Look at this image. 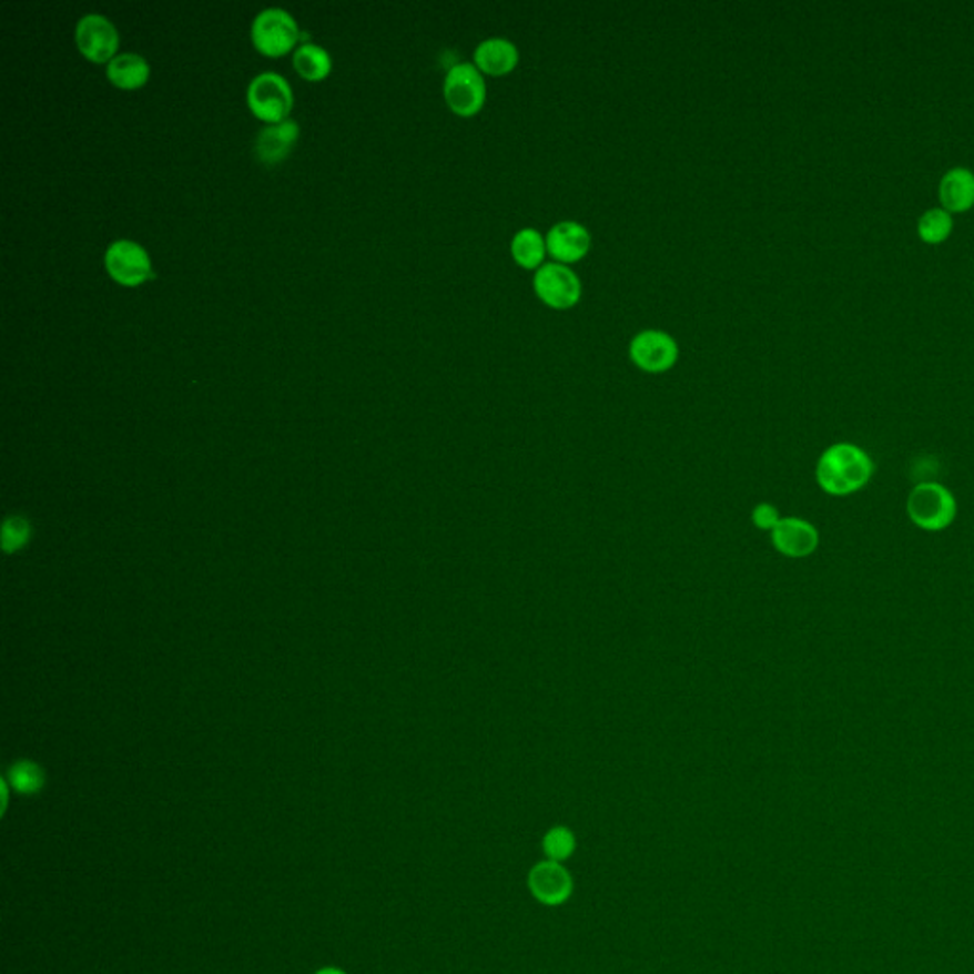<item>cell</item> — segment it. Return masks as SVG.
<instances>
[{"label":"cell","mask_w":974,"mask_h":974,"mask_svg":"<svg viewBox=\"0 0 974 974\" xmlns=\"http://www.w3.org/2000/svg\"><path fill=\"white\" fill-rule=\"evenodd\" d=\"M907 516L923 531H944L954 524L957 501L954 494L936 481H921L906 503Z\"/></svg>","instance_id":"obj_2"},{"label":"cell","mask_w":974,"mask_h":974,"mask_svg":"<svg viewBox=\"0 0 974 974\" xmlns=\"http://www.w3.org/2000/svg\"><path fill=\"white\" fill-rule=\"evenodd\" d=\"M752 520H754L758 528L773 531L774 526L781 521V516H779V510H777L773 505L761 503V505H758V507L754 508Z\"/></svg>","instance_id":"obj_22"},{"label":"cell","mask_w":974,"mask_h":974,"mask_svg":"<svg viewBox=\"0 0 974 974\" xmlns=\"http://www.w3.org/2000/svg\"><path fill=\"white\" fill-rule=\"evenodd\" d=\"M297 138H300V124L292 119L278 124H267L255 138V159L267 166L278 164L292 153Z\"/></svg>","instance_id":"obj_13"},{"label":"cell","mask_w":974,"mask_h":974,"mask_svg":"<svg viewBox=\"0 0 974 974\" xmlns=\"http://www.w3.org/2000/svg\"><path fill=\"white\" fill-rule=\"evenodd\" d=\"M874 474V460L862 447L841 442L828 447L816 465V481L828 495L848 497L861 491Z\"/></svg>","instance_id":"obj_1"},{"label":"cell","mask_w":974,"mask_h":974,"mask_svg":"<svg viewBox=\"0 0 974 974\" xmlns=\"http://www.w3.org/2000/svg\"><path fill=\"white\" fill-rule=\"evenodd\" d=\"M294 68L305 81H324L332 71V58L318 44L303 41L295 48Z\"/></svg>","instance_id":"obj_18"},{"label":"cell","mask_w":974,"mask_h":974,"mask_svg":"<svg viewBox=\"0 0 974 974\" xmlns=\"http://www.w3.org/2000/svg\"><path fill=\"white\" fill-rule=\"evenodd\" d=\"M771 537L774 548L788 558H808L821 542V535L813 524L801 518H781Z\"/></svg>","instance_id":"obj_12"},{"label":"cell","mask_w":974,"mask_h":974,"mask_svg":"<svg viewBox=\"0 0 974 974\" xmlns=\"http://www.w3.org/2000/svg\"><path fill=\"white\" fill-rule=\"evenodd\" d=\"M314 974H347V973H345V971H341V968L326 967V968H321V971H318V973H314Z\"/></svg>","instance_id":"obj_23"},{"label":"cell","mask_w":974,"mask_h":974,"mask_svg":"<svg viewBox=\"0 0 974 974\" xmlns=\"http://www.w3.org/2000/svg\"><path fill=\"white\" fill-rule=\"evenodd\" d=\"M534 290L537 297L556 311H568L581 300L579 276L561 263H545L535 271Z\"/></svg>","instance_id":"obj_6"},{"label":"cell","mask_w":974,"mask_h":974,"mask_svg":"<svg viewBox=\"0 0 974 974\" xmlns=\"http://www.w3.org/2000/svg\"><path fill=\"white\" fill-rule=\"evenodd\" d=\"M680 348L672 335L661 329H646L630 341V358L641 372L664 374L674 367Z\"/></svg>","instance_id":"obj_8"},{"label":"cell","mask_w":974,"mask_h":974,"mask_svg":"<svg viewBox=\"0 0 974 974\" xmlns=\"http://www.w3.org/2000/svg\"><path fill=\"white\" fill-rule=\"evenodd\" d=\"M77 48L87 60L109 63L119 48V33L113 23L101 14H84L74 29Z\"/></svg>","instance_id":"obj_9"},{"label":"cell","mask_w":974,"mask_h":974,"mask_svg":"<svg viewBox=\"0 0 974 974\" xmlns=\"http://www.w3.org/2000/svg\"><path fill=\"white\" fill-rule=\"evenodd\" d=\"M529 889L537 901L547 906H558L568 901L574 881L560 862H541L529 872Z\"/></svg>","instance_id":"obj_11"},{"label":"cell","mask_w":974,"mask_h":974,"mask_svg":"<svg viewBox=\"0 0 974 974\" xmlns=\"http://www.w3.org/2000/svg\"><path fill=\"white\" fill-rule=\"evenodd\" d=\"M545 241H547L548 255L556 260V263L571 265L579 263L588 254L592 239L581 223L560 221L555 227H550Z\"/></svg>","instance_id":"obj_10"},{"label":"cell","mask_w":974,"mask_h":974,"mask_svg":"<svg viewBox=\"0 0 974 974\" xmlns=\"http://www.w3.org/2000/svg\"><path fill=\"white\" fill-rule=\"evenodd\" d=\"M105 268L122 286H140L153 276V265L145 247L134 241H114L105 252Z\"/></svg>","instance_id":"obj_7"},{"label":"cell","mask_w":974,"mask_h":974,"mask_svg":"<svg viewBox=\"0 0 974 974\" xmlns=\"http://www.w3.org/2000/svg\"><path fill=\"white\" fill-rule=\"evenodd\" d=\"M486 95L484 74L474 63H457L447 71L444 81V100L455 114L474 116L480 113L486 103Z\"/></svg>","instance_id":"obj_5"},{"label":"cell","mask_w":974,"mask_h":974,"mask_svg":"<svg viewBox=\"0 0 974 974\" xmlns=\"http://www.w3.org/2000/svg\"><path fill=\"white\" fill-rule=\"evenodd\" d=\"M151 68L148 60L140 54L114 55L113 60L108 63V79L113 82L114 87L122 90H135L141 88L149 81Z\"/></svg>","instance_id":"obj_16"},{"label":"cell","mask_w":974,"mask_h":974,"mask_svg":"<svg viewBox=\"0 0 974 974\" xmlns=\"http://www.w3.org/2000/svg\"><path fill=\"white\" fill-rule=\"evenodd\" d=\"M942 206L950 214L967 212L974 204V174L967 168H952L941 180L939 187Z\"/></svg>","instance_id":"obj_15"},{"label":"cell","mask_w":974,"mask_h":974,"mask_svg":"<svg viewBox=\"0 0 974 974\" xmlns=\"http://www.w3.org/2000/svg\"><path fill=\"white\" fill-rule=\"evenodd\" d=\"M520 61V52L515 42L501 37H494L480 42L474 50V65L480 69L481 74L489 77H503L513 73Z\"/></svg>","instance_id":"obj_14"},{"label":"cell","mask_w":974,"mask_h":974,"mask_svg":"<svg viewBox=\"0 0 974 974\" xmlns=\"http://www.w3.org/2000/svg\"><path fill=\"white\" fill-rule=\"evenodd\" d=\"M510 254L521 268L537 271L545 265V255L548 254L547 241L537 229H521L513 239Z\"/></svg>","instance_id":"obj_17"},{"label":"cell","mask_w":974,"mask_h":974,"mask_svg":"<svg viewBox=\"0 0 974 974\" xmlns=\"http://www.w3.org/2000/svg\"><path fill=\"white\" fill-rule=\"evenodd\" d=\"M12 782L21 794H34L42 787V774L34 765L21 763L12 771Z\"/></svg>","instance_id":"obj_21"},{"label":"cell","mask_w":974,"mask_h":974,"mask_svg":"<svg viewBox=\"0 0 974 974\" xmlns=\"http://www.w3.org/2000/svg\"><path fill=\"white\" fill-rule=\"evenodd\" d=\"M952 229H954V220L944 207L927 210L917 221V234H920L921 241L927 242V244H941V242L946 241Z\"/></svg>","instance_id":"obj_19"},{"label":"cell","mask_w":974,"mask_h":974,"mask_svg":"<svg viewBox=\"0 0 974 974\" xmlns=\"http://www.w3.org/2000/svg\"><path fill=\"white\" fill-rule=\"evenodd\" d=\"M301 31L294 16L282 8H267L255 16L252 23V42L261 54L278 58L294 50Z\"/></svg>","instance_id":"obj_4"},{"label":"cell","mask_w":974,"mask_h":974,"mask_svg":"<svg viewBox=\"0 0 974 974\" xmlns=\"http://www.w3.org/2000/svg\"><path fill=\"white\" fill-rule=\"evenodd\" d=\"M247 105L260 121L278 124L286 121L294 108V94L290 82L282 74L261 73L250 82L246 94Z\"/></svg>","instance_id":"obj_3"},{"label":"cell","mask_w":974,"mask_h":974,"mask_svg":"<svg viewBox=\"0 0 974 974\" xmlns=\"http://www.w3.org/2000/svg\"><path fill=\"white\" fill-rule=\"evenodd\" d=\"M542 849L547 853L548 861H566L575 851L574 832L566 826L552 828L542 840Z\"/></svg>","instance_id":"obj_20"}]
</instances>
